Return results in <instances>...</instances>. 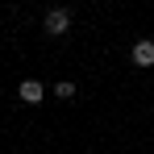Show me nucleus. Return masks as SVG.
Instances as JSON below:
<instances>
[{"label": "nucleus", "mask_w": 154, "mask_h": 154, "mask_svg": "<svg viewBox=\"0 0 154 154\" xmlns=\"http://www.w3.org/2000/svg\"><path fill=\"white\" fill-rule=\"evenodd\" d=\"M42 29H46L50 38H63V33L71 29V13H67V8H50V13L42 17Z\"/></svg>", "instance_id": "obj_1"}, {"label": "nucleus", "mask_w": 154, "mask_h": 154, "mask_svg": "<svg viewBox=\"0 0 154 154\" xmlns=\"http://www.w3.org/2000/svg\"><path fill=\"white\" fill-rule=\"evenodd\" d=\"M54 96H58V100H71V96H75V83H71V79H58V83H54Z\"/></svg>", "instance_id": "obj_4"}, {"label": "nucleus", "mask_w": 154, "mask_h": 154, "mask_svg": "<svg viewBox=\"0 0 154 154\" xmlns=\"http://www.w3.org/2000/svg\"><path fill=\"white\" fill-rule=\"evenodd\" d=\"M17 96L25 104H42L46 100V83H42V79H21V83H17Z\"/></svg>", "instance_id": "obj_2"}, {"label": "nucleus", "mask_w": 154, "mask_h": 154, "mask_svg": "<svg viewBox=\"0 0 154 154\" xmlns=\"http://www.w3.org/2000/svg\"><path fill=\"white\" fill-rule=\"evenodd\" d=\"M129 58H133V67H154V42L150 38H142V42H133V50H129Z\"/></svg>", "instance_id": "obj_3"}]
</instances>
